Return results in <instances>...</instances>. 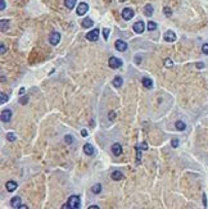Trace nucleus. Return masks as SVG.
Masks as SVG:
<instances>
[{
    "label": "nucleus",
    "mask_w": 208,
    "mask_h": 209,
    "mask_svg": "<svg viewBox=\"0 0 208 209\" xmlns=\"http://www.w3.org/2000/svg\"><path fill=\"white\" fill-rule=\"evenodd\" d=\"M81 207V200H80V196L77 195H72V196H69L68 199V203H67V205H64L63 208H71V209H77Z\"/></svg>",
    "instance_id": "1"
},
{
    "label": "nucleus",
    "mask_w": 208,
    "mask_h": 209,
    "mask_svg": "<svg viewBox=\"0 0 208 209\" xmlns=\"http://www.w3.org/2000/svg\"><path fill=\"white\" fill-rule=\"evenodd\" d=\"M108 64L112 69H116V68H119V67L122 66V60L118 59V58H116V57H110Z\"/></svg>",
    "instance_id": "2"
},
{
    "label": "nucleus",
    "mask_w": 208,
    "mask_h": 209,
    "mask_svg": "<svg viewBox=\"0 0 208 209\" xmlns=\"http://www.w3.org/2000/svg\"><path fill=\"white\" fill-rule=\"evenodd\" d=\"M121 16H122V18L125 21H129L135 16V12H134V9H131V8H125V9L122 10Z\"/></svg>",
    "instance_id": "3"
},
{
    "label": "nucleus",
    "mask_w": 208,
    "mask_h": 209,
    "mask_svg": "<svg viewBox=\"0 0 208 209\" xmlns=\"http://www.w3.org/2000/svg\"><path fill=\"white\" fill-rule=\"evenodd\" d=\"M60 41V35L57 31H53L49 36V42L51 45H58V42Z\"/></svg>",
    "instance_id": "4"
},
{
    "label": "nucleus",
    "mask_w": 208,
    "mask_h": 209,
    "mask_svg": "<svg viewBox=\"0 0 208 209\" xmlns=\"http://www.w3.org/2000/svg\"><path fill=\"white\" fill-rule=\"evenodd\" d=\"M88 10H89V5L86 3H80L76 12H77V16H84V14H86Z\"/></svg>",
    "instance_id": "5"
},
{
    "label": "nucleus",
    "mask_w": 208,
    "mask_h": 209,
    "mask_svg": "<svg viewBox=\"0 0 208 209\" xmlns=\"http://www.w3.org/2000/svg\"><path fill=\"white\" fill-rule=\"evenodd\" d=\"M86 39L89 41H96L98 39H99V30L98 28H95V30H91L86 35Z\"/></svg>",
    "instance_id": "6"
},
{
    "label": "nucleus",
    "mask_w": 208,
    "mask_h": 209,
    "mask_svg": "<svg viewBox=\"0 0 208 209\" xmlns=\"http://www.w3.org/2000/svg\"><path fill=\"white\" fill-rule=\"evenodd\" d=\"M10 120H12V110L4 109L1 112V122L7 123V122H10Z\"/></svg>",
    "instance_id": "7"
},
{
    "label": "nucleus",
    "mask_w": 208,
    "mask_h": 209,
    "mask_svg": "<svg viewBox=\"0 0 208 209\" xmlns=\"http://www.w3.org/2000/svg\"><path fill=\"white\" fill-rule=\"evenodd\" d=\"M134 31L136 32V33H143V31L145 28V24H144V22L143 21H138V22H135V24H134Z\"/></svg>",
    "instance_id": "8"
},
{
    "label": "nucleus",
    "mask_w": 208,
    "mask_h": 209,
    "mask_svg": "<svg viewBox=\"0 0 208 209\" xmlns=\"http://www.w3.org/2000/svg\"><path fill=\"white\" fill-rule=\"evenodd\" d=\"M163 39L167 41V42H173V41L176 40V33H175L173 31H167V32L165 33Z\"/></svg>",
    "instance_id": "9"
},
{
    "label": "nucleus",
    "mask_w": 208,
    "mask_h": 209,
    "mask_svg": "<svg viewBox=\"0 0 208 209\" xmlns=\"http://www.w3.org/2000/svg\"><path fill=\"white\" fill-rule=\"evenodd\" d=\"M114 46H116V49L118 50V51H126L127 50V44L123 40H117L116 44H114Z\"/></svg>",
    "instance_id": "10"
},
{
    "label": "nucleus",
    "mask_w": 208,
    "mask_h": 209,
    "mask_svg": "<svg viewBox=\"0 0 208 209\" xmlns=\"http://www.w3.org/2000/svg\"><path fill=\"white\" fill-rule=\"evenodd\" d=\"M82 150H84V153H85L86 155H89V157L94 155V153H95L94 146H93L91 144H85V145H84V148H82Z\"/></svg>",
    "instance_id": "11"
},
{
    "label": "nucleus",
    "mask_w": 208,
    "mask_h": 209,
    "mask_svg": "<svg viewBox=\"0 0 208 209\" xmlns=\"http://www.w3.org/2000/svg\"><path fill=\"white\" fill-rule=\"evenodd\" d=\"M112 153H113L116 157L121 155V153H122V146L119 145L118 142H114V144L112 145Z\"/></svg>",
    "instance_id": "12"
},
{
    "label": "nucleus",
    "mask_w": 208,
    "mask_h": 209,
    "mask_svg": "<svg viewBox=\"0 0 208 209\" xmlns=\"http://www.w3.org/2000/svg\"><path fill=\"white\" fill-rule=\"evenodd\" d=\"M17 186H18V183H17L16 181H8V182L5 183L7 191H9V192H13L14 190L17 189Z\"/></svg>",
    "instance_id": "13"
},
{
    "label": "nucleus",
    "mask_w": 208,
    "mask_h": 209,
    "mask_svg": "<svg viewBox=\"0 0 208 209\" xmlns=\"http://www.w3.org/2000/svg\"><path fill=\"white\" fill-rule=\"evenodd\" d=\"M110 177H112V180H114V181H119V180L123 178V175H122L121 171H114V172H112Z\"/></svg>",
    "instance_id": "14"
},
{
    "label": "nucleus",
    "mask_w": 208,
    "mask_h": 209,
    "mask_svg": "<svg viewBox=\"0 0 208 209\" xmlns=\"http://www.w3.org/2000/svg\"><path fill=\"white\" fill-rule=\"evenodd\" d=\"M10 205H12L13 208H20V205H21V198L20 196L12 198V200H10Z\"/></svg>",
    "instance_id": "15"
},
{
    "label": "nucleus",
    "mask_w": 208,
    "mask_h": 209,
    "mask_svg": "<svg viewBox=\"0 0 208 209\" xmlns=\"http://www.w3.org/2000/svg\"><path fill=\"white\" fill-rule=\"evenodd\" d=\"M81 24H82V27H85V28H90V27H93V24H94V21L90 19V18H84Z\"/></svg>",
    "instance_id": "16"
},
{
    "label": "nucleus",
    "mask_w": 208,
    "mask_h": 209,
    "mask_svg": "<svg viewBox=\"0 0 208 209\" xmlns=\"http://www.w3.org/2000/svg\"><path fill=\"white\" fill-rule=\"evenodd\" d=\"M141 83L144 85V87H147V89H152L153 87V81L148 78V77H144L143 80H141Z\"/></svg>",
    "instance_id": "17"
},
{
    "label": "nucleus",
    "mask_w": 208,
    "mask_h": 209,
    "mask_svg": "<svg viewBox=\"0 0 208 209\" xmlns=\"http://www.w3.org/2000/svg\"><path fill=\"white\" fill-rule=\"evenodd\" d=\"M175 127H176V130H178V131H184V130L186 128V125H185V122H182V121H176V122H175Z\"/></svg>",
    "instance_id": "18"
},
{
    "label": "nucleus",
    "mask_w": 208,
    "mask_h": 209,
    "mask_svg": "<svg viewBox=\"0 0 208 209\" xmlns=\"http://www.w3.org/2000/svg\"><path fill=\"white\" fill-rule=\"evenodd\" d=\"M144 14H145L147 17H150V16L153 14V7H152L150 4H147V5H145V8H144Z\"/></svg>",
    "instance_id": "19"
},
{
    "label": "nucleus",
    "mask_w": 208,
    "mask_h": 209,
    "mask_svg": "<svg viewBox=\"0 0 208 209\" xmlns=\"http://www.w3.org/2000/svg\"><path fill=\"white\" fill-rule=\"evenodd\" d=\"M64 5L68 9H73L75 5H76V0H64Z\"/></svg>",
    "instance_id": "20"
},
{
    "label": "nucleus",
    "mask_w": 208,
    "mask_h": 209,
    "mask_svg": "<svg viewBox=\"0 0 208 209\" xmlns=\"http://www.w3.org/2000/svg\"><path fill=\"white\" fill-rule=\"evenodd\" d=\"M113 86L114 87H121L122 86V78L121 77H114V80H113Z\"/></svg>",
    "instance_id": "21"
},
{
    "label": "nucleus",
    "mask_w": 208,
    "mask_h": 209,
    "mask_svg": "<svg viewBox=\"0 0 208 209\" xmlns=\"http://www.w3.org/2000/svg\"><path fill=\"white\" fill-rule=\"evenodd\" d=\"M7 140H8V141H10V142L16 141V140H17L16 133H14V132H8V133H7Z\"/></svg>",
    "instance_id": "22"
},
{
    "label": "nucleus",
    "mask_w": 208,
    "mask_h": 209,
    "mask_svg": "<svg viewBox=\"0 0 208 209\" xmlns=\"http://www.w3.org/2000/svg\"><path fill=\"white\" fill-rule=\"evenodd\" d=\"M91 191H93L94 194H99L100 191H101V185H100V183L94 185V186H93V189H91Z\"/></svg>",
    "instance_id": "23"
},
{
    "label": "nucleus",
    "mask_w": 208,
    "mask_h": 209,
    "mask_svg": "<svg viewBox=\"0 0 208 209\" xmlns=\"http://www.w3.org/2000/svg\"><path fill=\"white\" fill-rule=\"evenodd\" d=\"M148 30L149 31L157 30V23H156V22H153V21H149V22H148Z\"/></svg>",
    "instance_id": "24"
},
{
    "label": "nucleus",
    "mask_w": 208,
    "mask_h": 209,
    "mask_svg": "<svg viewBox=\"0 0 208 209\" xmlns=\"http://www.w3.org/2000/svg\"><path fill=\"white\" fill-rule=\"evenodd\" d=\"M0 24H1V31H5L8 28V26H9V22L7 19H1L0 21Z\"/></svg>",
    "instance_id": "25"
},
{
    "label": "nucleus",
    "mask_w": 208,
    "mask_h": 209,
    "mask_svg": "<svg viewBox=\"0 0 208 209\" xmlns=\"http://www.w3.org/2000/svg\"><path fill=\"white\" fill-rule=\"evenodd\" d=\"M136 164H140V158H141V149L139 148V146H136Z\"/></svg>",
    "instance_id": "26"
},
{
    "label": "nucleus",
    "mask_w": 208,
    "mask_h": 209,
    "mask_svg": "<svg viewBox=\"0 0 208 209\" xmlns=\"http://www.w3.org/2000/svg\"><path fill=\"white\" fill-rule=\"evenodd\" d=\"M8 99H9V98H8V95H5L4 92H1V94H0V103H1V104L7 103V101H8Z\"/></svg>",
    "instance_id": "27"
},
{
    "label": "nucleus",
    "mask_w": 208,
    "mask_h": 209,
    "mask_svg": "<svg viewBox=\"0 0 208 209\" xmlns=\"http://www.w3.org/2000/svg\"><path fill=\"white\" fill-rule=\"evenodd\" d=\"M20 103L22 104V105L27 104V103H28V96H27V95H26V96H22V98L20 99Z\"/></svg>",
    "instance_id": "28"
},
{
    "label": "nucleus",
    "mask_w": 208,
    "mask_h": 209,
    "mask_svg": "<svg viewBox=\"0 0 208 209\" xmlns=\"http://www.w3.org/2000/svg\"><path fill=\"white\" fill-rule=\"evenodd\" d=\"M108 36H109V28H103V37H104V40H108Z\"/></svg>",
    "instance_id": "29"
},
{
    "label": "nucleus",
    "mask_w": 208,
    "mask_h": 209,
    "mask_svg": "<svg viewBox=\"0 0 208 209\" xmlns=\"http://www.w3.org/2000/svg\"><path fill=\"white\" fill-rule=\"evenodd\" d=\"M163 12H165V14H166L167 17H171V14H172V10L170 9L168 7H166V8L163 9Z\"/></svg>",
    "instance_id": "30"
},
{
    "label": "nucleus",
    "mask_w": 208,
    "mask_h": 209,
    "mask_svg": "<svg viewBox=\"0 0 208 209\" xmlns=\"http://www.w3.org/2000/svg\"><path fill=\"white\" fill-rule=\"evenodd\" d=\"M64 140H66L67 144H72V142H73V137H72L71 135H67V136L64 137Z\"/></svg>",
    "instance_id": "31"
},
{
    "label": "nucleus",
    "mask_w": 208,
    "mask_h": 209,
    "mask_svg": "<svg viewBox=\"0 0 208 209\" xmlns=\"http://www.w3.org/2000/svg\"><path fill=\"white\" fill-rule=\"evenodd\" d=\"M171 145H172V148H177L178 146V139H172Z\"/></svg>",
    "instance_id": "32"
},
{
    "label": "nucleus",
    "mask_w": 208,
    "mask_h": 209,
    "mask_svg": "<svg viewBox=\"0 0 208 209\" xmlns=\"http://www.w3.org/2000/svg\"><path fill=\"white\" fill-rule=\"evenodd\" d=\"M172 64H173V63H172V60L171 59H168V58H167V59H165V66H166V67H172Z\"/></svg>",
    "instance_id": "33"
},
{
    "label": "nucleus",
    "mask_w": 208,
    "mask_h": 209,
    "mask_svg": "<svg viewBox=\"0 0 208 209\" xmlns=\"http://www.w3.org/2000/svg\"><path fill=\"white\" fill-rule=\"evenodd\" d=\"M202 51H203L206 55H208V44H204V45L202 46Z\"/></svg>",
    "instance_id": "34"
},
{
    "label": "nucleus",
    "mask_w": 208,
    "mask_h": 209,
    "mask_svg": "<svg viewBox=\"0 0 208 209\" xmlns=\"http://www.w3.org/2000/svg\"><path fill=\"white\" fill-rule=\"evenodd\" d=\"M139 148H140L141 150H147V149H148V144H147V142H141Z\"/></svg>",
    "instance_id": "35"
},
{
    "label": "nucleus",
    "mask_w": 208,
    "mask_h": 209,
    "mask_svg": "<svg viewBox=\"0 0 208 209\" xmlns=\"http://www.w3.org/2000/svg\"><path fill=\"white\" fill-rule=\"evenodd\" d=\"M5 9V1L4 0H0V10Z\"/></svg>",
    "instance_id": "36"
},
{
    "label": "nucleus",
    "mask_w": 208,
    "mask_h": 209,
    "mask_svg": "<svg viewBox=\"0 0 208 209\" xmlns=\"http://www.w3.org/2000/svg\"><path fill=\"white\" fill-rule=\"evenodd\" d=\"M114 117H116V113H114V112H110V113L108 114V118H109L110 121L114 120Z\"/></svg>",
    "instance_id": "37"
},
{
    "label": "nucleus",
    "mask_w": 208,
    "mask_h": 209,
    "mask_svg": "<svg viewBox=\"0 0 208 209\" xmlns=\"http://www.w3.org/2000/svg\"><path fill=\"white\" fill-rule=\"evenodd\" d=\"M0 53H1V54H5V51H7V49H5V46H4V44H1V45H0Z\"/></svg>",
    "instance_id": "38"
},
{
    "label": "nucleus",
    "mask_w": 208,
    "mask_h": 209,
    "mask_svg": "<svg viewBox=\"0 0 208 209\" xmlns=\"http://www.w3.org/2000/svg\"><path fill=\"white\" fill-rule=\"evenodd\" d=\"M195 66H197V68H198V69H202V68H204V64H203V63H197Z\"/></svg>",
    "instance_id": "39"
},
{
    "label": "nucleus",
    "mask_w": 208,
    "mask_h": 209,
    "mask_svg": "<svg viewBox=\"0 0 208 209\" xmlns=\"http://www.w3.org/2000/svg\"><path fill=\"white\" fill-rule=\"evenodd\" d=\"M203 204H204V208L207 207V198H206V194H203Z\"/></svg>",
    "instance_id": "40"
},
{
    "label": "nucleus",
    "mask_w": 208,
    "mask_h": 209,
    "mask_svg": "<svg viewBox=\"0 0 208 209\" xmlns=\"http://www.w3.org/2000/svg\"><path fill=\"white\" fill-rule=\"evenodd\" d=\"M81 135H82L84 137H86V136H88V131H86V130H82V131H81Z\"/></svg>",
    "instance_id": "41"
},
{
    "label": "nucleus",
    "mask_w": 208,
    "mask_h": 209,
    "mask_svg": "<svg viewBox=\"0 0 208 209\" xmlns=\"http://www.w3.org/2000/svg\"><path fill=\"white\" fill-rule=\"evenodd\" d=\"M99 207H96V205H90L89 207V209H98Z\"/></svg>",
    "instance_id": "42"
},
{
    "label": "nucleus",
    "mask_w": 208,
    "mask_h": 209,
    "mask_svg": "<svg viewBox=\"0 0 208 209\" xmlns=\"http://www.w3.org/2000/svg\"><path fill=\"white\" fill-rule=\"evenodd\" d=\"M25 91H26V90H25L23 87H22V89L20 90V94H21V95H23V94H25Z\"/></svg>",
    "instance_id": "43"
},
{
    "label": "nucleus",
    "mask_w": 208,
    "mask_h": 209,
    "mask_svg": "<svg viewBox=\"0 0 208 209\" xmlns=\"http://www.w3.org/2000/svg\"><path fill=\"white\" fill-rule=\"evenodd\" d=\"M20 208H21V209H26L27 207H26V205H20Z\"/></svg>",
    "instance_id": "44"
},
{
    "label": "nucleus",
    "mask_w": 208,
    "mask_h": 209,
    "mask_svg": "<svg viewBox=\"0 0 208 209\" xmlns=\"http://www.w3.org/2000/svg\"><path fill=\"white\" fill-rule=\"evenodd\" d=\"M119 1H126V0H119Z\"/></svg>",
    "instance_id": "45"
}]
</instances>
